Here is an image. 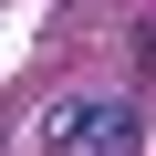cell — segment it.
I'll return each mask as SVG.
<instances>
[{"label":"cell","mask_w":156,"mask_h":156,"mask_svg":"<svg viewBox=\"0 0 156 156\" xmlns=\"http://www.w3.org/2000/svg\"><path fill=\"white\" fill-rule=\"evenodd\" d=\"M42 156H146V115L115 104V94L52 104V115H42Z\"/></svg>","instance_id":"cell-1"}]
</instances>
